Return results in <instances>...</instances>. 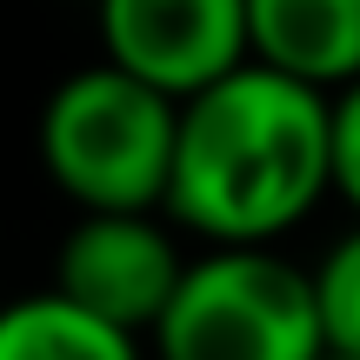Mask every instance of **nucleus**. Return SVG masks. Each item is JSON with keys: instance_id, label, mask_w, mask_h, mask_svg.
<instances>
[{"instance_id": "nucleus-1", "label": "nucleus", "mask_w": 360, "mask_h": 360, "mask_svg": "<svg viewBox=\"0 0 360 360\" xmlns=\"http://www.w3.org/2000/svg\"><path fill=\"white\" fill-rule=\"evenodd\" d=\"M327 200V94L260 60L174 101L160 214L193 247H287Z\"/></svg>"}, {"instance_id": "nucleus-7", "label": "nucleus", "mask_w": 360, "mask_h": 360, "mask_svg": "<svg viewBox=\"0 0 360 360\" xmlns=\"http://www.w3.org/2000/svg\"><path fill=\"white\" fill-rule=\"evenodd\" d=\"M0 360H147V347L120 327L80 314L53 287L0 294Z\"/></svg>"}, {"instance_id": "nucleus-3", "label": "nucleus", "mask_w": 360, "mask_h": 360, "mask_svg": "<svg viewBox=\"0 0 360 360\" xmlns=\"http://www.w3.org/2000/svg\"><path fill=\"white\" fill-rule=\"evenodd\" d=\"M141 347L147 360H314L307 267L287 247H187Z\"/></svg>"}, {"instance_id": "nucleus-8", "label": "nucleus", "mask_w": 360, "mask_h": 360, "mask_svg": "<svg viewBox=\"0 0 360 360\" xmlns=\"http://www.w3.org/2000/svg\"><path fill=\"white\" fill-rule=\"evenodd\" d=\"M307 294H314L321 347L360 360V220H347V233L321 247V260L307 267Z\"/></svg>"}, {"instance_id": "nucleus-9", "label": "nucleus", "mask_w": 360, "mask_h": 360, "mask_svg": "<svg viewBox=\"0 0 360 360\" xmlns=\"http://www.w3.org/2000/svg\"><path fill=\"white\" fill-rule=\"evenodd\" d=\"M327 200L360 220V80L327 94Z\"/></svg>"}, {"instance_id": "nucleus-2", "label": "nucleus", "mask_w": 360, "mask_h": 360, "mask_svg": "<svg viewBox=\"0 0 360 360\" xmlns=\"http://www.w3.org/2000/svg\"><path fill=\"white\" fill-rule=\"evenodd\" d=\"M34 147L74 214H147L167 187L174 101L107 60L74 67L40 107Z\"/></svg>"}, {"instance_id": "nucleus-10", "label": "nucleus", "mask_w": 360, "mask_h": 360, "mask_svg": "<svg viewBox=\"0 0 360 360\" xmlns=\"http://www.w3.org/2000/svg\"><path fill=\"white\" fill-rule=\"evenodd\" d=\"M314 360H354V354H334V347H321V354H314Z\"/></svg>"}, {"instance_id": "nucleus-6", "label": "nucleus", "mask_w": 360, "mask_h": 360, "mask_svg": "<svg viewBox=\"0 0 360 360\" xmlns=\"http://www.w3.org/2000/svg\"><path fill=\"white\" fill-rule=\"evenodd\" d=\"M247 60L334 94L360 80V0H240Z\"/></svg>"}, {"instance_id": "nucleus-5", "label": "nucleus", "mask_w": 360, "mask_h": 360, "mask_svg": "<svg viewBox=\"0 0 360 360\" xmlns=\"http://www.w3.org/2000/svg\"><path fill=\"white\" fill-rule=\"evenodd\" d=\"M101 60L147 80L167 101L220 80L247 60L240 0H94Z\"/></svg>"}, {"instance_id": "nucleus-4", "label": "nucleus", "mask_w": 360, "mask_h": 360, "mask_svg": "<svg viewBox=\"0 0 360 360\" xmlns=\"http://www.w3.org/2000/svg\"><path fill=\"white\" fill-rule=\"evenodd\" d=\"M180 260H187V240L160 207H147V214H74L60 247H53L47 287L60 300H74L80 314L141 340L154 327V314L167 307Z\"/></svg>"}]
</instances>
